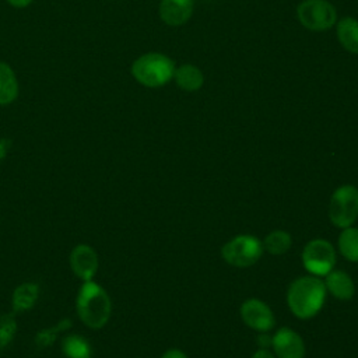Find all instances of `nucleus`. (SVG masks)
<instances>
[{
    "label": "nucleus",
    "mask_w": 358,
    "mask_h": 358,
    "mask_svg": "<svg viewBox=\"0 0 358 358\" xmlns=\"http://www.w3.org/2000/svg\"><path fill=\"white\" fill-rule=\"evenodd\" d=\"M17 333V322L13 313H6L0 317V350L6 348Z\"/></svg>",
    "instance_id": "obj_20"
},
{
    "label": "nucleus",
    "mask_w": 358,
    "mask_h": 358,
    "mask_svg": "<svg viewBox=\"0 0 358 358\" xmlns=\"http://www.w3.org/2000/svg\"><path fill=\"white\" fill-rule=\"evenodd\" d=\"M76 309L84 324L91 329H101L110 317L112 303L106 291L90 280L84 281L77 292Z\"/></svg>",
    "instance_id": "obj_2"
},
{
    "label": "nucleus",
    "mask_w": 358,
    "mask_h": 358,
    "mask_svg": "<svg viewBox=\"0 0 358 358\" xmlns=\"http://www.w3.org/2000/svg\"><path fill=\"white\" fill-rule=\"evenodd\" d=\"M291 235L282 229L271 231L263 241V248L271 255H284L291 248Z\"/></svg>",
    "instance_id": "obj_19"
},
{
    "label": "nucleus",
    "mask_w": 358,
    "mask_h": 358,
    "mask_svg": "<svg viewBox=\"0 0 358 358\" xmlns=\"http://www.w3.org/2000/svg\"><path fill=\"white\" fill-rule=\"evenodd\" d=\"M263 243L253 235H238L228 241L222 249V259L235 267L253 266L263 255Z\"/></svg>",
    "instance_id": "obj_4"
},
{
    "label": "nucleus",
    "mask_w": 358,
    "mask_h": 358,
    "mask_svg": "<svg viewBox=\"0 0 358 358\" xmlns=\"http://www.w3.org/2000/svg\"><path fill=\"white\" fill-rule=\"evenodd\" d=\"M252 358H275L273 352H270L267 348H259L253 355Z\"/></svg>",
    "instance_id": "obj_23"
},
{
    "label": "nucleus",
    "mask_w": 358,
    "mask_h": 358,
    "mask_svg": "<svg viewBox=\"0 0 358 358\" xmlns=\"http://www.w3.org/2000/svg\"><path fill=\"white\" fill-rule=\"evenodd\" d=\"M14 7H27L32 0H7Z\"/></svg>",
    "instance_id": "obj_25"
},
{
    "label": "nucleus",
    "mask_w": 358,
    "mask_h": 358,
    "mask_svg": "<svg viewBox=\"0 0 358 358\" xmlns=\"http://www.w3.org/2000/svg\"><path fill=\"white\" fill-rule=\"evenodd\" d=\"M173 78L179 88L189 92L200 90L204 83V76L201 70L193 64H182L180 67L175 69Z\"/></svg>",
    "instance_id": "obj_13"
},
{
    "label": "nucleus",
    "mask_w": 358,
    "mask_h": 358,
    "mask_svg": "<svg viewBox=\"0 0 358 358\" xmlns=\"http://www.w3.org/2000/svg\"><path fill=\"white\" fill-rule=\"evenodd\" d=\"M337 38L341 46L358 55V20L352 17H344L337 22Z\"/></svg>",
    "instance_id": "obj_14"
},
{
    "label": "nucleus",
    "mask_w": 358,
    "mask_h": 358,
    "mask_svg": "<svg viewBox=\"0 0 358 358\" xmlns=\"http://www.w3.org/2000/svg\"><path fill=\"white\" fill-rule=\"evenodd\" d=\"M299 22L310 31H324L337 21V11L327 0H303L296 8Z\"/></svg>",
    "instance_id": "obj_6"
},
{
    "label": "nucleus",
    "mask_w": 358,
    "mask_h": 358,
    "mask_svg": "<svg viewBox=\"0 0 358 358\" xmlns=\"http://www.w3.org/2000/svg\"><path fill=\"white\" fill-rule=\"evenodd\" d=\"M302 263L310 274L326 275L336 264V250L326 239H312L302 250Z\"/></svg>",
    "instance_id": "obj_7"
},
{
    "label": "nucleus",
    "mask_w": 358,
    "mask_h": 358,
    "mask_svg": "<svg viewBox=\"0 0 358 358\" xmlns=\"http://www.w3.org/2000/svg\"><path fill=\"white\" fill-rule=\"evenodd\" d=\"M241 317L245 324L260 333L271 330L275 324L274 315L267 303L260 299L250 298L246 299L241 306Z\"/></svg>",
    "instance_id": "obj_8"
},
{
    "label": "nucleus",
    "mask_w": 358,
    "mask_h": 358,
    "mask_svg": "<svg viewBox=\"0 0 358 358\" xmlns=\"http://www.w3.org/2000/svg\"><path fill=\"white\" fill-rule=\"evenodd\" d=\"M329 218L338 228L351 227L358 218V189L343 185L334 190L329 204Z\"/></svg>",
    "instance_id": "obj_5"
},
{
    "label": "nucleus",
    "mask_w": 358,
    "mask_h": 358,
    "mask_svg": "<svg viewBox=\"0 0 358 358\" xmlns=\"http://www.w3.org/2000/svg\"><path fill=\"white\" fill-rule=\"evenodd\" d=\"M62 350L63 354L69 358H90L91 355V347L88 341L78 334H70L64 337Z\"/></svg>",
    "instance_id": "obj_18"
},
{
    "label": "nucleus",
    "mask_w": 358,
    "mask_h": 358,
    "mask_svg": "<svg viewBox=\"0 0 358 358\" xmlns=\"http://www.w3.org/2000/svg\"><path fill=\"white\" fill-rule=\"evenodd\" d=\"M161 358H187V355L182 351V350H178V348H171L168 351L164 352V355Z\"/></svg>",
    "instance_id": "obj_22"
},
{
    "label": "nucleus",
    "mask_w": 358,
    "mask_h": 358,
    "mask_svg": "<svg viewBox=\"0 0 358 358\" xmlns=\"http://www.w3.org/2000/svg\"><path fill=\"white\" fill-rule=\"evenodd\" d=\"M70 267L83 281H90L98 270V255L90 245H77L70 253Z\"/></svg>",
    "instance_id": "obj_10"
},
{
    "label": "nucleus",
    "mask_w": 358,
    "mask_h": 358,
    "mask_svg": "<svg viewBox=\"0 0 358 358\" xmlns=\"http://www.w3.org/2000/svg\"><path fill=\"white\" fill-rule=\"evenodd\" d=\"M271 345L277 358H303L305 344L302 337L289 327H281L271 337Z\"/></svg>",
    "instance_id": "obj_9"
},
{
    "label": "nucleus",
    "mask_w": 358,
    "mask_h": 358,
    "mask_svg": "<svg viewBox=\"0 0 358 358\" xmlns=\"http://www.w3.org/2000/svg\"><path fill=\"white\" fill-rule=\"evenodd\" d=\"M326 298L324 282L316 275L299 277L291 282L287 303L298 319H310L322 309Z\"/></svg>",
    "instance_id": "obj_1"
},
{
    "label": "nucleus",
    "mask_w": 358,
    "mask_h": 358,
    "mask_svg": "<svg viewBox=\"0 0 358 358\" xmlns=\"http://www.w3.org/2000/svg\"><path fill=\"white\" fill-rule=\"evenodd\" d=\"M39 296V288L35 282H24L14 289L13 308L15 312H25L34 308Z\"/></svg>",
    "instance_id": "obj_15"
},
{
    "label": "nucleus",
    "mask_w": 358,
    "mask_h": 358,
    "mask_svg": "<svg viewBox=\"0 0 358 358\" xmlns=\"http://www.w3.org/2000/svg\"><path fill=\"white\" fill-rule=\"evenodd\" d=\"M259 345H260V348H267L268 345H271V337H268L267 334L260 336L259 337Z\"/></svg>",
    "instance_id": "obj_24"
},
{
    "label": "nucleus",
    "mask_w": 358,
    "mask_h": 358,
    "mask_svg": "<svg viewBox=\"0 0 358 358\" xmlns=\"http://www.w3.org/2000/svg\"><path fill=\"white\" fill-rule=\"evenodd\" d=\"M193 13V0H162L159 3L161 20L172 27L187 22Z\"/></svg>",
    "instance_id": "obj_11"
},
{
    "label": "nucleus",
    "mask_w": 358,
    "mask_h": 358,
    "mask_svg": "<svg viewBox=\"0 0 358 358\" xmlns=\"http://www.w3.org/2000/svg\"><path fill=\"white\" fill-rule=\"evenodd\" d=\"M175 71L173 62L162 53H145L131 64L133 77L145 87H161L166 84Z\"/></svg>",
    "instance_id": "obj_3"
},
{
    "label": "nucleus",
    "mask_w": 358,
    "mask_h": 358,
    "mask_svg": "<svg viewBox=\"0 0 358 358\" xmlns=\"http://www.w3.org/2000/svg\"><path fill=\"white\" fill-rule=\"evenodd\" d=\"M18 94V83L11 67L0 62V105L10 103Z\"/></svg>",
    "instance_id": "obj_16"
},
{
    "label": "nucleus",
    "mask_w": 358,
    "mask_h": 358,
    "mask_svg": "<svg viewBox=\"0 0 358 358\" xmlns=\"http://www.w3.org/2000/svg\"><path fill=\"white\" fill-rule=\"evenodd\" d=\"M324 287L336 299L348 301L354 296L355 287L352 278L343 270H331L324 275Z\"/></svg>",
    "instance_id": "obj_12"
},
{
    "label": "nucleus",
    "mask_w": 358,
    "mask_h": 358,
    "mask_svg": "<svg viewBox=\"0 0 358 358\" xmlns=\"http://www.w3.org/2000/svg\"><path fill=\"white\" fill-rule=\"evenodd\" d=\"M338 250L347 260L358 263V228H343L338 235Z\"/></svg>",
    "instance_id": "obj_17"
},
{
    "label": "nucleus",
    "mask_w": 358,
    "mask_h": 358,
    "mask_svg": "<svg viewBox=\"0 0 358 358\" xmlns=\"http://www.w3.org/2000/svg\"><path fill=\"white\" fill-rule=\"evenodd\" d=\"M70 323L69 322H66V320H63V322H60L57 326H55V327H52V329H43V330H41L38 334H36V345L39 347V348H46V347H49L52 343H53V340H55V337L57 336V333L60 331V330H64L66 329V326H69Z\"/></svg>",
    "instance_id": "obj_21"
}]
</instances>
